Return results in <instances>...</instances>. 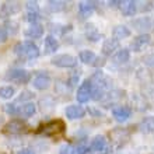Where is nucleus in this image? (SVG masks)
I'll list each match as a JSON object with an SVG mask.
<instances>
[{
    "mask_svg": "<svg viewBox=\"0 0 154 154\" xmlns=\"http://www.w3.org/2000/svg\"><path fill=\"white\" fill-rule=\"evenodd\" d=\"M21 10V4L18 2H6V3L2 4V8H0V14L2 17H7V16H13Z\"/></svg>",
    "mask_w": 154,
    "mask_h": 154,
    "instance_id": "nucleus-9",
    "label": "nucleus"
},
{
    "mask_svg": "<svg viewBox=\"0 0 154 154\" xmlns=\"http://www.w3.org/2000/svg\"><path fill=\"white\" fill-rule=\"evenodd\" d=\"M149 44H150V35H149V34H142V35H139V37H136L132 41L130 49L134 51V52H140V51H143Z\"/></svg>",
    "mask_w": 154,
    "mask_h": 154,
    "instance_id": "nucleus-6",
    "label": "nucleus"
},
{
    "mask_svg": "<svg viewBox=\"0 0 154 154\" xmlns=\"http://www.w3.org/2000/svg\"><path fill=\"white\" fill-rule=\"evenodd\" d=\"M130 114H132L130 108H128V106H122V105L116 106V108L112 111V115H114V118L118 122H125L126 119H129Z\"/></svg>",
    "mask_w": 154,
    "mask_h": 154,
    "instance_id": "nucleus-11",
    "label": "nucleus"
},
{
    "mask_svg": "<svg viewBox=\"0 0 154 154\" xmlns=\"http://www.w3.org/2000/svg\"><path fill=\"white\" fill-rule=\"evenodd\" d=\"M106 146V142H105V137H102V136H97V137L93 139V142H91V146L90 149L94 151H101L104 150Z\"/></svg>",
    "mask_w": 154,
    "mask_h": 154,
    "instance_id": "nucleus-20",
    "label": "nucleus"
},
{
    "mask_svg": "<svg viewBox=\"0 0 154 154\" xmlns=\"http://www.w3.org/2000/svg\"><path fill=\"white\" fill-rule=\"evenodd\" d=\"M25 37L27 38H32V39H37L41 38L42 34H44V27L41 24H32L28 29H25Z\"/></svg>",
    "mask_w": 154,
    "mask_h": 154,
    "instance_id": "nucleus-14",
    "label": "nucleus"
},
{
    "mask_svg": "<svg viewBox=\"0 0 154 154\" xmlns=\"http://www.w3.org/2000/svg\"><path fill=\"white\" fill-rule=\"evenodd\" d=\"M94 8H95V2H81L79 4V11L84 17L90 16L94 11Z\"/></svg>",
    "mask_w": 154,
    "mask_h": 154,
    "instance_id": "nucleus-18",
    "label": "nucleus"
},
{
    "mask_svg": "<svg viewBox=\"0 0 154 154\" xmlns=\"http://www.w3.org/2000/svg\"><path fill=\"white\" fill-rule=\"evenodd\" d=\"M27 8H28V13H39V6L37 2H28Z\"/></svg>",
    "mask_w": 154,
    "mask_h": 154,
    "instance_id": "nucleus-30",
    "label": "nucleus"
},
{
    "mask_svg": "<svg viewBox=\"0 0 154 154\" xmlns=\"http://www.w3.org/2000/svg\"><path fill=\"white\" fill-rule=\"evenodd\" d=\"M65 7H66V2H60V0H56V2L51 0L49 2V8L52 11H62V10H65Z\"/></svg>",
    "mask_w": 154,
    "mask_h": 154,
    "instance_id": "nucleus-24",
    "label": "nucleus"
},
{
    "mask_svg": "<svg viewBox=\"0 0 154 154\" xmlns=\"http://www.w3.org/2000/svg\"><path fill=\"white\" fill-rule=\"evenodd\" d=\"M51 83H52V80H51V77H49L46 73H39L32 81L34 87H35L37 90H41V91L48 90L49 85H51Z\"/></svg>",
    "mask_w": 154,
    "mask_h": 154,
    "instance_id": "nucleus-10",
    "label": "nucleus"
},
{
    "mask_svg": "<svg viewBox=\"0 0 154 154\" xmlns=\"http://www.w3.org/2000/svg\"><path fill=\"white\" fill-rule=\"evenodd\" d=\"M130 59V52L129 49H119L116 52V55L114 56V60L116 63H126Z\"/></svg>",
    "mask_w": 154,
    "mask_h": 154,
    "instance_id": "nucleus-21",
    "label": "nucleus"
},
{
    "mask_svg": "<svg viewBox=\"0 0 154 154\" xmlns=\"http://www.w3.org/2000/svg\"><path fill=\"white\" fill-rule=\"evenodd\" d=\"M112 34H114L115 39L119 41V39H123V38L130 37V29L126 25H116L114 28V31H112Z\"/></svg>",
    "mask_w": 154,
    "mask_h": 154,
    "instance_id": "nucleus-16",
    "label": "nucleus"
},
{
    "mask_svg": "<svg viewBox=\"0 0 154 154\" xmlns=\"http://www.w3.org/2000/svg\"><path fill=\"white\" fill-rule=\"evenodd\" d=\"M118 48H119V41H116L115 38H108L102 45V52H104V55H111Z\"/></svg>",
    "mask_w": 154,
    "mask_h": 154,
    "instance_id": "nucleus-15",
    "label": "nucleus"
},
{
    "mask_svg": "<svg viewBox=\"0 0 154 154\" xmlns=\"http://www.w3.org/2000/svg\"><path fill=\"white\" fill-rule=\"evenodd\" d=\"M76 154H85L88 151V146L85 144V143H80V144H77L76 147Z\"/></svg>",
    "mask_w": 154,
    "mask_h": 154,
    "instance_id": "nucleus-31",
    "label": "nucleus"
},
{
    "mask_svg": "<svg viewBox=\"0 0 154 154\" xmlns=\"http://www.w3.org/2000/svg\"><path fill=\"white\" fill-rule=\"evenodd\" d=\"M8 38V34L7 31H6V28H3V27H0V44H3V42H6Z\"/></svg>",
    "mask_w": 154,
    "mask_h": 154,
    "instance_id": "nucleus-32",
    "label": "nucleus"
},
{
    "mask_svg": "<svg viewBox=\"0 0 154 154\" xmlns=\"http://www.w3.org/2000/svg\"><path fill=\"white\" fill-rule=\"evenodd\" d=\"M121 3L122 2H119V0H112V2H109V7H119L121 6Z\"/></svg>",
    "mask_w": 154,
    "mask_h": 154,
    "instance_id": "nucleus-35",
    "label": "nucleus"
},
{
    "mask_svg": "<svg viewBox=\"0 0 154 154\" xmlns=\"http://www.w3.org/2000/svg\"><path fill=\"white\" fill-rule=\"evenodd\" d=\"M29 98H32V94L29 93V91H24V93H21V95L18 97V101H25V100H29Z\"/></svg>",
    "mask_w": 154,
    "mask_h": 154,
    "instance_id": "nucleus-33",
    "label": "nucleus"
},
{
    "mask_svg": "<svg viewBox=\"0 0 154 154\" xmlns=\"http://www.w3.org/2000/svg\"><path fill=\"white\" fill-rule=\"evenodd\" d=\"M153 24L154 23L150 17H140V18L133 20V23H132L134 29H137V31H140V32H143V34L153 28Z\"/></svg>",
    "mask_w": 154,
    "mask_h": 154,
    "instance_id": "nucleus-7",
    "label": "nucleus"
},
{
    "mask_svg": "<svg viewBox=\"0 0 154 154\" xmlns=\"http://www.w3.org/2000/svg\"><path fill=\"white\" fill-rule=\"evenodd\" d=\"M91 94H93V84H91V81L85 80L79 87V90H77L76 98H77V101L83 104V102H87L91 98Z\"/></svg>",
    "mask_w": 154,
    "mask_h": 154,
    "instance_id": "nucleus-4",
    "label": "nucleus"
},
{
    "mask_svg": "<svg viewBox=\"0 0 154 154\" xmlns=\"http://www.w3.org/2000/svg\"><path fill=\"white\" fill-rule=\"evenodd\" d=\"M77 63L76 57H73L72 55L63 53V55H56L52 59V65L57 66V67H74Z\"/></svg>",
    "mask_w": 154,
    "mask_h": 154,
    "instance_id": "nucleus-3",
    "label": "nucleus"
},
{
    "mask_svg": "<svg viewBox=\"0 0 154 154\" xmlns=\"http://www.w3.org/2000/svg\"><path fill=\"white\" fill-rule=\"evenodd\" d=\"M45 48L48 52H55L57 48H59V42H57L56 38H53L52 35H48L45 38Z\"/></svg>",
    "mask_w": 154,
    "mask_h": 154,
    "instance_id": "nucleus-22",
    "label": "nucleus"
},
{
    "mask_svg": "<svg viewBox=\"0 0 154 154\" xmlns=\"http://www.w3.org/2000/svg\"><path fill=\"white\" fill-rule=\"evenodd\" d=\"M14 52L18 56H24L29 60H34V59H37L39 56V49L32 41H25V42L17 44L16 48H14Z\"/></svg>",
    "mask_w": 154,
    "mask_h": 154,
    "instance_id": "nucleus-1",
    "label": "nucleus"
},
{
    "mask_svg": "<svg viewBox=\"0 0 154 154\" xmlns=\"http://www.w3.org/2000/svg\"><path fill=\"white\" fill-rule=\"evenodd\" d=\"M35 111H37L35 104H32V102H27V104H24V105L18 109V114H20L23 118H29V116H32V115L35 114Z\"/></svg>",
    "mask_w": 154,
    "mask_h": 154,
    "instance_id": "nucleus-17",
    "label": "nucleus"
},
{
    "mask_svg": "<svg viewBox=\"0 0 154 154\" xmlns=\"http://www.w3.org/2000/svg\"><path fill=\"white\" fill-rule=\"evenodd\" d=\"M140 130L144 133H151L154 132V118H146L140 123Z\"/></svg>",
    "mask_w": 154,
    "mask_h": 154,
    "instance_id": "nucleus-23",
    "label": "nucleus"
},
{
    "mask_svg": "<svg viewBox=\"0 0 154 154\" xmlns=\"http://www.w3.org/2000/svg\"><path fill=\"white\" fill-rule=\"evenodd\" d=\"M41 132L44 134H46V136H57V134H62L65 132V122L60 121V119L51 121L42 126Z\"/></svg>",
    "mask_w": 154,
    "mask_h": 154,
    "instance_id": "nucleus-2",
    "label": "nucleus"
},
{
    "mask_svg": "<svg viewBox=\"0 0 154 154\" xmlns=\"http://www.w3.org/2000/svg\"><path fill=\"white\" fill-rule=\"evenodd\" d=\"M6 79L11 81H16L18 84H25V83L29 81V73L27 70H23V69H14V70H10L6 74Z\"/></svg>",
    "mask_w": 154,
    "mask_h": 154,
    "instance_id": "nucleus-5",
    "label": "nucleus"
},
{
    "mask_svg": "<svg viewBox=\"0 0 154 154\" xmlns=\"http://www.w3.org/2000/svg\"><path fill=\"white\" fill-rule=\"evenodd\" d=\"M59 154H76V149L72 144H66V146H63L60 149Z\"/></svg>",
    "mask_w": 154,
    "mask_h": 154,
    "instance_id": "nucleus-29",
    "label": "nucleus"
},
{
    "mask_svg": "<svg viewBox=\"0 0 154 154\" xmlns=\"http://www.w3.org/2000/svg\"><path fill=\"white\" fill-rule=\"evenodd\" d=\"M87 38L90 41H93V42L98 41V38H100V34H98L97 29L94 28V25H87Z\"/></svg>",
    "mask_w": 154,
    "mask_h": 154,
    "instance_id": "nucleus-26",
    "label": "nucleus"
},
{
    "mask_svg": "<svg viewBox=\"0 0 154 154\" xmlns=\"http://www.w3.org/2000/svg\"><path fill=\"white\" fill-rule=\"evenodd\" d=\"M144 62H146V65H149V66H154V52L150 53V55H147V56L144 57Z\"/></svg>",
    "mask_w": 154,
    "mask_h": 154,
    "instance_id": "nucleus-34",
    "label": "nucleus"
},
{
    "mask_svg": "<svg viewBox=\"0 0 154 154\" xmlns=\"http://www.w3.org/2000/svg\"><path fill=\"white\" fill-rule=\"evenodd\" d=\"M76 81H79V76H74L70 79V85H74L76 84Z\"/></svg>",
    "mask_w": 154,
    "mask_h": 154,
    "instance_id": "nucleus-37",
    "label": "nucleus"
},
{
    "mask_svg": "<svg viewBox=\"0 0 154 154\" xmlns=\"http://www.w3.org/2000/svg\"><path fill=\"white\" fill-rule=\"evenodd\" d=\"M66 116L69 119H80L85 115V111L80 105H70L66 108Z\"/></svg>",
    "mask_w": 154,
    "mask_h": 154,
    "instance_id": "nucleus-12",
    "label": "nucleus"
},
{
    "mask_svg": "<svg viewBox=\"0 0 154 154\" xmlns=\"http://www.w3.org/2000/svg\"><path fill=\"white\" fill-rule=\"evenodd\" d=\"M88 111L91 112V114L95 115V116H101V112H100V111H95V109H88Z\"/></svg>",
    "mask_w": 154,
    "mask_h": 154,
    "instance_id": "nucleus-38",
    "label": "nucleus"
},
{
    "mask_svg": "<svg viewBox=\"0 0 154 154\" xmlns=\"http://www.w3.org/2000/svg\"><path fill=\"white\" fill-rule=\"evenodd\" d=\"M4 111H6L7 114H10V115L17 114V112H18V109H17V104H16V102H13V104H6Z\"/></svg>",
    "mask_w": 154,
    "mask_h": 154,
    "instance_id": "nucleus-28",
    "label": "nucleus"
},
{
    "mask_svg": "<svg viewBox=\"0 0 154 154\" xmlns=\"http://www.w3.org/2000/svg\"><path fill=\"white\" fill-rule=\"evenodd\" d=\"M39 18H41L39 13H28V16H27V20L31 23V25H32V24H38Z\"/></svg>",
    "mask_w": 154,
    "mask_h": 154,
    "instance_id": "nucleus-27",
    "label": "nucleus"
},
{
    "mask_svg": "<svg viewBox=\"0 0 154 154\" xmlns=\"http://www.w3.org/2000/svg\"><path fill=\"white\" fill-rule=\"evenodd\" d=\"M14 88L13 87H10V85H4V87H2L0 88V97L2 98H6V100H8V98H11L13 95H14Z\"/></svg>",
    "mask_w": 154,
    "mask_h": 154,
    "instance_id": "nucleus-25",
    "label": "nucleus"
},
{
    "mask_svg": "<svg viewBox=\"0 0 154 154\" xmlns=\"http://www.w3.org/2000/svg\"><path fill=\"white\" fill-rule=\"evenodd\" d=\"M119 7H121L123 16L130 17L136 13V2H133V0H125V2H122L121 3Z\"/></svg>",
    "mask_w": 154,
    "mask_h": 154,
    "instance_id": "nucleus-13",
    "label": "nucleus"
},
{
    "mask_svg": "<svg viewBox=\"0 0 154 154\" xmlns=\"http://www.w3.org/2000/svg\"><path fill=\"white\" fill-rule=\"evenodd\" d=\"M18 154H35L32 150H29V149H24V150H20Z\"/></svg>",
    "mask_w": 154,
    "mask_h": 154,
    "instance_id": "nucleus-36",
    "label": "nucleus"
},
{
    "mask_svg": "<svg viewBox=\"0 0 154 154\" xmlns=\"http://www.w3.org/2000/svg\"><path fill=\"white\" fill-rule=\"evenodd\" d=\"M79 59L85 65H93L94 60L97 59V56H95V53L93 51H81L80 55H79Z\"/></svg>",
    "mask_w": 154,
    "mask_h": 154,
    "instance_id": "nucleus-19",
    "label": "nucleus"
},
{
    "mask_svg": "<svg viewBox=\"0 0 154 154\" xmlns=\"http://www.w3.org/2000/svg\"><path fill=\"white\" fill-rule=\"evenodd\" d=\"M25 130V125L21 121H10L8 123H6L3 132L6 134H20Z\"/></svg>",
    "mask_w": 154,
    "mask_h": 154,
    "instance_id": "nucleus-8",
    "label": "nucleus"
}]
</instances>
